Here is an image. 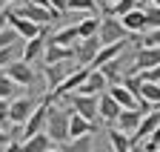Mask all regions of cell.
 Listing matches in <instances>:
<instances>
[{"mask_svg":"<svg viewBox=\"0 0 160 152\" xmlns=\"http://www.w3.org/2000/svg\"><path fill=\"white\" fill-rule=\"evenodd\" d=\"M69 115H72V106L63 101V106L52 103L49 109V121H46V132L54 144H66L69 141Z\"/></svg>","mask_w":160,"mask_h":152,"instance_id":"1","label":"cell"},{"mask_svg":"<svg viewBox=\"0 0 160 152\" xmlns=\"http://www.w3.org/2000/svg\"><path fill=\"white\" fill-rule=\"evenodd\" d=\"M97 37H100V46H103V43L126 40V37H140V34H129L126 26L120 23V17H114V14H103V17H100V32H97Z\"/></svg>","mask_w":160,"mask_h":152,"instance_id":"2","label":"cell"},{"mask_svg":"<svg viewBox=\"0 0 160 152\" xmlns=\"http://www.w3.org/2000/svg\"><path fill=\"white\" fill-rule=\"evenodd\" d=\"M60 101H66L74 112H80L83 118H89L92 123L97 121V95H86V92H69Z\"/></svg>","mask_w":160,"mask_h":152,"instance_id":"3","label":"cell"},{"mask_svg":"<svg viewBox=\"0 0 160 152\" xmlns=\"http://www.w3.org/2000/svg\"><path fill=\"white\" fill-rule=\"evenodd\" d=\"M6 17H9V26L20 34V40H29V37H34V34H40V32L46 29V26L29 20V17H23L20 12H14V6H6Z\"/></svg>","mask_w":160,"mask_h":152,"instance_id":"4","label":"cell"},{"mask_svg":"<svg viewBox=\"0 0 160 152\" xmlns=\"http://www.w3.org/2000/svg\"><path fill=\"white\" fill-rule=\"evenodd\" d=\"M160 126V109H149V112H143V118H140V123H137V129L132 132V149L140 144V141H146L149 135H152V132Z\"/></svg>","mask_w":160,"mask_h":152,"instance_id":"5","label":"cell"},{"mask_svg":"<svg viewBox=\"0 0 160 152\" xmlns=\"http://www.w3.org/2000/svg\"><path fill=\"white\" fill-rule=\"evenodd\" d=\"M3 72L9 75V78L17 83V86H32L34 81H37V75H34V69H32V63H26V60H12L9 66H3Z\"/></svg>","mask_w":160,"mask_h":152,"instance_id":"6","label":"cell"},{"mask_svg":"<svg viewBox=\"0 0 160 152\" xmlns=\"http://www.w3.org/2000/svg\"><path fill=\"white\" fill-rule=\"evenodd\" d=\"M72 49H74V63H77V66H89V63L94 60L97 49H100V37H97V34H94V37H80Z\"/></svg>","mask_w":160,"mask_h":152,"instance_id":"7","label":"cell"},{"mask_svg":"<svg viewBox=\"0 0 160 152\" xmlns=\"http://www.w3.org/2000/svg\"><path fill=\"white\" fill-rule=\"evenodd\" d=\"M160 63V46H140L132 58V72H146Z\"/></svg>","mask_w":160,"mask_h":152,"instance_id":"8","label":"cell"},{"mask_svg":"<svg viewBox=\"0 0 160 152\" xmlns=\"http://www.w3.org/2000/svg\"><path fill=\"white\" fill-rule=\"evenodd\" d=\"M34 106H37L34 98H17V101H12V103H9V123H12V126H23Z\"/></svg>","mask_w":160,"mask_h":152,"instance_id":"9","label":"cell"},{"mask_svg":"<svg viewBox=\"0 0 160 152\" xmlns=\"http://www.w3.org/2000/svg\"><path fill=\"white\" fill-rule=\"evenodd\" d=\"M120 109H123V106H120L114 98H112V95L109 92H100L97 95V118L100 121H106L109 126L117 121V115H120Z\"/></svg>","mask_w":160,"mask_h":152,"instance_id":"10","label":"cell"},{"mask_svg":"<svg viewBox=\"0 0 160 152\" xmlns=\"http://www.w3.org/2000/svg\"><path fill=\"white\" fill-rule=\"evenodd\" d=\"M120 23L126 26L129 34H143V32L149 29V23H146V9H143V6H134L132 12L120 14Z\"/></svg>","mask_w":160,"mask_h":152,"instance_id":"11","label":"cell"},{"mask_svg":"<svg viewBox=\"0 0 160 152\" xmlns=\"http://www.w3.org/2000/svg\"><path fill=\"white\" fill-rule=\"evenodd\" d=\"M43 49H46V29L29 37V40H23V52H20V60H26V63H34L37 58H43Z\"/></svg>","mask_w":160,"mask_h":152,"instance_id":"12","label":"cell"},{"mask_svg":"<svg viewBox=\"0 0 160 152\" xmlns=\"http://www.w3.org/2000/svg\"><path fill=\"white\" fill-rule=\"evenodd\" d=\"M94 132H97V123H92L89 118H83L80 112L72 109V115H69V141L80 138V135H94Z\"/></svg>","mask_w":160,"mask_h":152,"instance_id":"13","label":"cell"},{"mask_svg":"<svg viewBox=\"0 0 160 152\" xmlns=\"http://www.w3.org/2000/svg\"><path fill=\"white\" fill-rule=\"evenodd\" d=\"M60 60H74V49H72V46H60V43H52L49 37H46L43 63H60Z\"/></svg>","mask_w":160,"mask_h":152,"instance_id":"14","label":"cell"},{"mask_svg":"<svg viewBox=\"0 0 160 152\" xmlns=\"http://www.w3.org/2000/svg\"><path fill=\"white\" fill-rule=\"evenodd\" d=\"M74 69H77V66H72V60H60V63H46L43 75H46L49 86L54 89L57 83H63V81H66V75H69V72H74Z\"/></svg>","mask_w":160,"mask_h":152,"instance_id":"15","label":"cell"},{"mask_svg":"<svg viewBox=\"0 0 160 152\" xmlns=\"http://www.w3.org/2000/svg\"><path fill=\"white\" fill-rule=\"evenodd\" d=\"M140 118H143V112H140L137 106H132V109H120V115H117V121L112 123L114 129H123V132H132L137 129V123H140Z\"/></svg>","mask_w":160,"mask_h":152,"instance_id":"16","label":"cell"},{"mask_svg":"<svg viewBox=\"0 0 160 152\" xmlns=\"http://www.w3.org/2000/svg\"><path fill=\"white\" fill-rule=\"evenodd\" d=\"M106 86H109L106 75L100 72V69H89V75H86L83 86H80L77 92H86V95H100V92H106Z\"/></svg>","mask_w":160,"mask_h":152,"instance_id":"17","label":"cell"},{"mask_svg":"<svg viewBox=\"0 0 160 152\" xmlns=\"http://www.w3.org/2000/svg\"><path fill=\"white\" fill-rule=\"evenodd\" d=\"M54 146V141L49 138V132L43 129V132H34V135H29V138H23V152H49Z\"/></svg>","mask_w":160,"mask_h":152,"instance_id":"18","label":"cell"},{"mask_svg":"<svg viewBox=\"0 0 160 152\" xmlns=\"http://www.w3.org/2000/svg\"><path fill=\"white\" fill-rule=\"evenodd\" d=\"M100 12H86V17L83 20H77V34L80 37H94L97 32H100Z\"/></svg>","mask_w":160,"mask_h":152,"instance_id":"19","label":"cell"},{"mask_svg":"<svg viewBox=\"0 0 160 152\" xmlns=\"http://www.w3.org/2000/svg\"><path fill=\"white\" fill-rule=\"evenodd\" d=\"M106 92L112 95V98L120 103V106H123V109H132V106H137V98H134V95L123 86V83H109L106 86Z\"/></svg>","mask_w":160,"mask_h":152,"instance_id":"20","label":"cell"},{"mask_svg":"<svg viewBox=\"0 0 160 152\" xmlns=\"http://www.w3.org/2000/svg\"><path fill=\"white\" fill-rule=\"evenodd\" d=\"M49 40H52V43H60V46H74V43L80 40V34H77V23H74V26H63L60 32H54Z\"/></svg>","mask_w":160,"mask_h":152,"instance_id":"21","label":"cell"},{"mask_svg":"<svg viewBox=\"0 0 160 152\" xmlns=\"http://www.w3.org/2000/svg\"><path fill=\"white\" fill-rule=\"evenodd\" d=\"M109 144H112V149L114 152H129L132 149V138H129V132H123V129H109Z\"/></svg>","mask_w":160,"mask_h":152,"instance_id":"22","label":"cell"},{"mask_svg":"<svg viewBox=\"0 0 160 152\" xmlns=\"http://www.w3.org/2000/svg\"><path fill=\"white\" fill-rule=\"evenodd\" d=\"M63 152H94V135H80L63 144Z\"/></svg>","mask_w":160,"mask_h":152,"instance_id":"23","label":"cell"},{"mask_svg":"<svg viewBox=\"0 0 160 152\" xmlns=\"http://www.w3.org/2000/svg\"><path fill=\"white\" fill-rule=\"evenodd\" d=\"M140 98L149 101L152 106H157V103H160V83L146 81V78H143V86H140Z\"/></svg>","mask_w":160,"mask_h":152,"instance_id":"24","label":"cell"},{"mask_svg":"<svg viewBox=\"0 0 160 152\" xmlns=\"http://www.w3.org/2000/svg\"><path fill=\"white\" fill-rule=\"evenodd\" d=\"M120 66H123V58H114V60H109V63H103V66H97V69L106 75L109 83H120V81H123V78H120Z\"/></svg>","mask_w":160,"mask_h":152,"instance_id":"25","label":"cell"},{"mask_svg":"<svg viewBox=\"0 0 160 152\" xmlns=\"http://www.w3.org/2000/svg\"><path fill=\"white\" fill-rule=\"evenodd\" d=\"M20 52H23V40H20V43H12V46H3V49H0V69L9 66L12 60H17Z\"/></svg>","mask_w":160,"mask_h":152,"instance_id":"26","label":"cell"},{"mask_svg":"<svg viewBox=\"0 0 160 152\" xmlns=\"http://www.w3.org/2000/svg\"><path fill=\"white\" fill-rule=\"evenodd\" d=\"M17 89H20V86H17V83L9 78V75H6L3 69H0V98H12V95H14Z\"/></svg>","mask_w":160,"mask_h":152,"instance_id":"27","label":"cell"},{"mask_svg":"<svg viewBox=\"0 0 160 152\" xmlns=\"http://www.w3.org/2000/svg\"><path fill=\"white\" fill-rule=\"evenodd\" d=\"M134 6H140V0H114V3H112V14H114V17H120V14L132 12Z\"/></svg>","mask_w":160,"mask_h":152,"instance_id":"28","label":"cell"},{"mask_svg":"<svg viewBox=\"0 0 160 152\" xmlns=\"http://www.w3.org/2000/svg\"><path fill=\"white\" fill-rule=\"evenodd\" d=\"M69 12H97V0H69Z\"/></svg>","mask_w":160,"mask_h":152,"instance_id":"29","label":"cell"},{"mask_svg":"<svg viewBox=\"0 0 160 152\" xmlns=\"http://www.w3.org/2000/svg\"><path fill=\"white\" fill-rule=\"evenodd\" d=\"M143 9H146V23H149V29H160V6L149 3Z\"/></svg>","mask_w":160,"mask_h":152,"instance_id":"30","label":"cell"},{"mask_svg":"<svg viewBox=\"0 0 160 152\" xmlns=\"http://www.w3.org/2000/svg\"><path fill=\"white\" fill-rule=\"evenodd\" d=\"M12 43H20V34H17L12 26L0 29V49H3V46H12Z\"/></svg>","mask_w":160,"mask_h":152,"instance_id":"31","label":"cell"},{"mask_svg":"<svg viewBox=\"0 0 160 152\" xmlns=\"http://www.w3.org/2000/svg\"><path fill=\"white\" fill-rule=\"evenodd\" d=\"M157 149H160V126L146 138V152H157Z\"/></svg>","mask_w":160,"mask_h":152,"instance_id":"32","label":"cell"},{"mask_svg":"<svg viewBox=\"0 0 160 152\" xmlns=\"http://www.w3.org/2000/svg\"><path fill=\"white\" fill-rule=\"evenodd\" d=\"M140 46H160V29H152L143 40H140Z\"/></svg>","mask_w":160,"mask_h":152,"instance_id":"33","label":"cell"},{"mask_svg":"<svg viewBox=\"0 0 160 152\" xmlns=\"http://www.w3.org/2000/svg\"><path fill=\"white\" fill-rule=\"evenodd\" d=\"M9 98H0V126H3V123H9Z\"/></svg>","mask_w":160,"mask_h":152,"instance_id":"34","label":"cell"},{"mask_svg":"<svg viewBox=\"0 0 160 152\" xmlns=\"http://www.w3.org/2000/svg\"><path fill=\"white\" fill-rule=\"evenodd\" d=\"M146 81H154V83H160V63L157 66H152V69H146V72H140Z\"/></svg>","mask_w":160,"mask_h":152,"instance_id":"35","label":"cell"},{"mask_svg":"<svg viewBox=\"0 0 160 152\" xmlns=\"http://www.w3.org/2000/svg\"><path fill=\"white\" fill-rule=\"evenodd\" d=\"M49 6H52L57 14H63V12H69V0H49Z\"/></svg>","mask_w":160,"mask_h":152,"instance_id":"36","label":"cell"},{"mask_svg":"<svg viewBox=\"0 0 160 152\" xmlns=\"http://www.w3.org/2000/svg\"><path fill=\"white\" fill-rule=\"evenodd\" d=\"M3 152H23V144H20V141H14V138H12V141H9V144L3 146Z\"/></svg>","mask_w":160,"mask_h":152,"instance_id":"37","label":"cell"},{"mask_svg":"<svg viewBox=\"0 0 160 152\" xmlns=\"http://www.w3.org/2000/svg\"><path fill=\"white\" fill-rule=\"evenodd\" d=\"M9 141H12V132H6L3 126H0V149H3V146H6Z\"/></svg>","mask_w":160,"mask_h":152,"instance_id":"38","label":"cell"},{"mask_svg":"<svg viewBox=\"0 0 160 152\" xmlns=\"http://www.w3.org/2000/svg\"><path fill=\"white\" fill-rule=\"evenodd\" d=\"M9 26V17H6V9H0V29Z\"/></svg>","mask_w":160,"mask_h":152,"instance_id":"39","label":"cell"},{"mask_svg":"<svg viewBox=\"0 0 160 152\" xmlns=\"http://www.w3.org/2000/svg\"><path fill=\"white\" fill-rule=\"evenodd\" d=\"M12 3H17V0H0V9H6V6H12Z\"/></svg>","mask_w":160,"mask_h":152,"instance_id":"40","label":"cell"},{"mask_svg":"<svg viewBox=\"0 0 160 152\" xmlns=\"http://www.w3.org/2000/svg\"><path fill=\"white\" fill-rule=\"evenodd\" d=\"M32 3H37V6H46V9H52V6H49V0H32Z\"/></svg>","mask_w":160,"mask_h":152,"instance_id":"41","label":"cell"},{"mask_svg":"<svg viewBox=\"0 0 160 152\" xmlns=\"http://www.w3.org/2000/svg\"><path fill=\"white\" fill-rule=\"evenodd\" d=\"M149 3H154V6H160V0H149Z\"/></svg>","mask_w":160,"mask_h":152,"instance_id":"42","label":"cell"},{"mask_svg":"<svg viewBox=\"0 0 160 152\" xmlns=\"http://www.w3.org/2000/svg\"><path fill=\"white\" fill-rule=\"evenodd\" d=\"M143 3H149V0H140V6H143Z\"/></svg>","mask_w":160,"mask_h":152,"instance_id":"43","label":"cell"},{"mask_svg":"<svg viewBox=\"0 0 160 152\" xmlns=\"http://www.w3.org/2000/svg\"><path fill=\"white\" fill-rule=\"evenodd\" d=\"M49 152H57V149H49Z\"/></svg>","mask_w":160,"mask_h":152,"instance_id":"44","label":"cell"},{"mask_svg":"<svg viewBox=\"0 0 160 152\" xmlns=\"http://www.w3.org/2000/svg\"><path fill=\"white\" fill-rule=\"evenodd\" d=\"M109 3H114V0H109Z\"/></svg>","mask_w":160,"mask_h":152,"instance_id":"45","label":"cell"},{"mask_svg":"<svg viewBox=\"0 0 160 152\" xmlns=\"http://www.w3.org/2000/svg\"><path fill=\"white\" fill-rule=\"evenodd\" d=\"M129 152H134V149H129Z\"/></svg>","mask_w":160,"mask_h":152,"instance_id":"46","label":"cell"},{"mask_svg":"<svg viewBox=\"0 0 160 152\" xmlns=\"http://www.w3.org/2000/svg\"><path fill=\"white\" fill-rule=\"evenodd\" d=\"M157 109H160V103H157Z\"/></svg>","mask_w":160,"mask_h":152,"instance_id":"47","label":"cell"},{"mask_svg":"<svg viewBox=\"0 0 160 152\" xmlns=\"http://www.w3.org/2000/svg\"><path fill=\"white\" fill-rule=\"evenodd\" d=\"M157 152H160V149H157Z\"/></svg>","mask_w":160,"mask_h":152,"instance_id":"48","label":"cell"}]
</instances>
